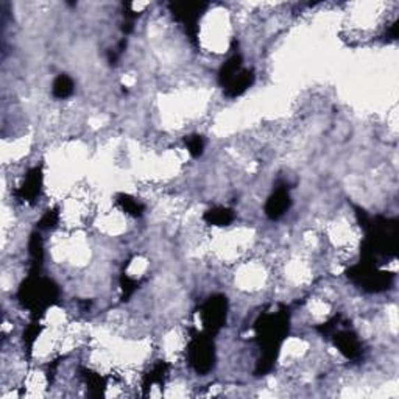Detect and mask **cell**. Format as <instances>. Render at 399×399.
<instances>
[{
  "label": "cell",
  "mask_w": 399,
  "mask_h": 399,
  "mask_svg": "<svg viewBox=\"0 0 399 399\" xmlns=\"http://www.w3.org/2000/svg\"><path fill=\"white\" fill-rule=\"evenodd\" d=\"M58 298V287L49 278H44L39 272H30L21 289H19V301L38 317V312L42 313L55 303Z\"/></svg>",
  "instance_id": "cell-1"
},
{
  "label": "cell",
  "mask_w": 399,
  "mask_h": 399,
  "mask_svg": "<svg viewBox=\"0 0 399 399\" xmlns=\"http://www.w3.org/2000/svg\"><path fill=\"white\" fill-rule=\"evenodd\" d=\"M189 362L194 366V370L200 373V375H206L208 371L212 370L215 352L212 340L209 336H203V334H195L189 342Z\"/></svg>",
  "instance_id": "cell-2"
},
{
  "label": "cell",
  "mask_w": 399,
  "mask_h": 399,
  "mask_svg": "<svg viewBox=\"0 0 399 399\" xmlns=\"http://www.w3.org/2000/svg\"><path fill=\"white\" fill-rule=\"evenodd\" d=\"M201 320L206 332L211 334L219 332L226 322V298L212 297L209 298L201 307Z\"/></svg>",
  "instance_id": "cell-3"
},
{
  "label": "cell",
  "mask_w": 399,
  "mask_h": 399,
  "mask_svg": "<svg viewBox=\"0 0 399 399\" xmlns=\"http://www.w3.org/2000/svg\"><path fill=\"white\" fill-rule=\"evenodd\" d=\"M290 205H292V200H290L289 189H287L285 186L278 187L276 191L273 192L272 197L267 200V205H265L267 217L272 220L281 219L287 211H289Z\"/></svg>",
  "instance_id": "cell-4"
},
{
  "label": "cell",
  "mask_w": 399,
  "mask_h": 399,
  "mask_svg": "<svg viewBox=\"0 0 399 399\" xmlns=\"http://www.w3.org/2000/svg\"><path fill=\"white\" fill-rule=\"evenodd\" d=\"M41 187H42V172L39 167H35V169H31L27 175H25L24 182L21 185V187L17 189L16 195L19 197V200L30 203L39 197V194H41Z\"/></svg>",
  "instance_id": "cell-5"
},
{
  "label": "cell",
  "mask_w": 399,
  "mask_h": 399,
  "mask_svg": "<svg viewBox=\"0 0 399 399\" xmlns=\"http://www.w3.org/2000/svg\"><path fill=\"white\" fill-rule=\"evenodd\" d=\"M334 342L338 351L342 352L345 357L348 359H357L362 354V345L359 342V338L354 332L351 331H334Z\"/></svg>",
  "instance_id": "cell-6"
},
{
  "label": "cell",
  "mask_w": 399,
  "mask_h": 399,
  "mask_svg": "<svg viewBox=\"0 0 399 399\" xmlns=\"http://www.w3.org/2000/svg\"><path fill=\"white\" fill-rule=\"evenodd\" d=\"M254 81V74L250 69H242L237 75H235L233 80L225 84V94L230 97V99H235L245 93V91L251 86Z\"/></svg>",
  "instance_id": "cell-7"
},
{
  "label": "cell",
  "mask_w": 399,
  "mask_h": 399,
  "mask_svg": "<svg viewBox=\"0 0 399 399\" xmlns=\"http://www.w3.org/2000/svg\"><path fill=\"white\" fill-rule=\"evenodd\" d=\"M205 220L209 225L226 226L234 220V212L228 208H214L205 214Z\"/></svg>",
  "instance_id": "cell-8"
},
{
  "label": "cell",
  "mask_w": 399,
  "mask_h": 399,
  "mask_svg": "<svg viewBox=\"0 0 399 399\" xmlns=\"http://www.w3.org/2000/svg\"><path fill=\"white\" fill-rule=\"evenodd\" d=\"M52 93H54L56 99H60V100L68 99V97L74 93V81H72L68 75H60L54 81Z\"/></svg>",
  "instance_id": "cell-9"
},
{
  "label": "cell",
  "mask_w": 399,
  "mask_h": 399,
  "mask_svg": "<svg viewBox=\"0 0 399 399\" xmlns=\"http://www.w3.org/2000/svg\"><path fill=\"white\" fill-rule=\"evenodd\" d=\"M117 198H119L117 201H119V205L123 208V211L132 214L133 217H141L143 212V206L139 201L134 200L133 197H130V195H119Z\"/></svg>",
  "instance_id": "cell-10"
},
{
  "label": "cell",
  "mask_w": 399,
  "mask_h": 399,
  "mask_svg": "<svg viewBox=\"0 0 399 399\" xmlns=\"http://www.w3.org/2000/svg\"><path fill=\"white\" fill-rule=\"evenodd\" d=\"M186 146L189 153H191L194 158H198V156H201L203 150H205V141H203L201 136H191L186 139Z\"/></svg>",
  "instance_id": "cell-11"
}]
</instances>
